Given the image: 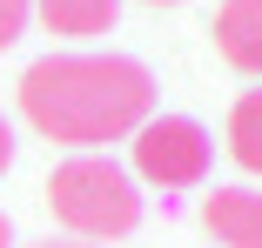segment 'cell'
Masks as SVG:
<instances>
[{
	"label": "cell",
	"mask_w": 262,
	"mask_h": 248,
	"mask_svg": "<svg viewBox=\"0 0 262 248\" xmlns=\"http://www.w3.org/2000/svg\"><path fill=\"white\" fill-rule=\"evenodd\" d=\"M47 208L74 241H121L141 228V181L115 155H68L47 175Z\"/></svg>",
	"instance_id": "7a4b0ae2"
},
{
	"label": "cell",
	"mask_w": 262,
	"mask_h": 248,
	"mask_svg": "<svg viewBox=\"0 0 262 248\" xmlns=\"http://www.w3.org/2000/svg\"><path fill=\"white\" fill-rule=\"evenodd\" d=\"M215 54L235 74H262V0H222L215 7Z\"/></svg>",
	"instance_id": "5b68a950"
},
{
	"label": "cell",
	"mask_w": 262,
	"mask_h": 248,
	"mask_svg": "<svg viewBox=\"0 0 262 248\" xmlns=\"http://www.w3.org/2000/svg\"><path fill=\"white\" fill-rule=\"evenodd\" d=\"M229 155H235L242 175L262 181V87H249L242 101L229 108Z\"/></svg>",
	"instance_id": "52a82bcc"
},
{
	"label": "cell",
	"mask_w": 262,
	"mask_h": 248,
	"mask_svg": "<svg viewBox=\"0 0 262 248\" xmlns=\"http://www.w3.org/2000/svg\"><path fill=\"white\" fill-rule=\"evenodd\" d=\"M34 248H101V241H74V235H47V241H34Z\"/></svg>",
	"instance_id": "30bf717a"
},
{
	"label": "cell",
	"mask_w": 262,
	"mask_h": 248,
	"mask_svg": "<svg viewBox=\"0 0 262 248\" xmlns=\"http://www.w3.org/2000/svg\"><path fill=\"white\" fill-rule=\"evenodd\" d=\"M128 155H135V181L148 188H202L208 181V161H215V141L195 114H148L135 134H128Z\"/></svg>",
	"instance_id": "3957f363"
},
{
	"label": "cell",
	"mask_w": 262,
	"mask_h": 248,
	"mask_svg": "<svg viewBox=\"0 0 262 248\" xmlns=\"http://www.w3.org/2000/svg\"><path fill=\"white\" fill-rule=\"evenodd\" d=\"M20 114L40 141L101 155L155 114V74L135 54H40L20 74Z\"/></svg>",
	"instance_id": "6da1fadb"
},
{
	"label": "cell",
	"mask_w": 262,
	"mask_h": 248,
	"mask_svg": "<svg viewBox=\"0 0 262 248\" xmlns=\"http://www.w3.org/2000/svg\"><path fill=\"white\" fill-rule=\"evenodd\" d=\"M148 7H175V0H148Z\"/></svg>",
	"instance_id": "7c38bea8"
},
{
	"label": "cell",
	"mask_w": 262,
	"mask_h": 248,
	"mask_svg": "<svg viewBox=\"0 0 262 248\" xmlns=\"http://www.w3.org/2000/svg\"><path fill=\"white\" fill-rule=\"evenodd\" d=\"M34 14H40L47 34H61V40H94V34L115 27L121 0H34Z\"/></svg>",
	"instance_id": "8992f818"
},
{
	"label": "cell",
	"mask_w": 262,
	"mask_h": 248,
	"mask_svg": "<svg viewBox=\"0 0 262 248\" xmlns=\"http://www.w3.org/2000/svg\"><path fill=\"white\" fill-rule=\"evenodd\" d=\"M7 161H14V128H7V114H0V175H7Z\"/></svg>",
	"instance_id": "9c48e42d"
},
{
	"label": "cell",
	"mask_w": 262,
	"mask_h": 248,
	"mask_svg": "<svg viewBox=\"0 0 262 248\" xmlns=\"http://www.w3.org/2000/svg\"><path fill=\"white\" fill-rule=\"evenodd\" d=\"M202 228L222 248H262V188H215V194H202Z\"/></svg>",
	"instance_id": "277c9868"
},
{
	"label": "cell",
	"mask_w": 262,
	"mask_h": 248,
	"mask_svg": "<svg viewBox=\"0 0 262 248\" xmlns=\"http://www.w3.org/2000/svg\"><path fill=\"white\" fill-rule=\"evenodd\" d=\"M0 248H14V228H7V215H0Z\"/></svg>",
	"instance_id": "8fae6325"
},
{
	"label": "cell",
	"mask_w": 262,
	"mask_h": 248,
	"mask_svg": "<svg viewBox=\"0 0 262 248\" xmlns=\"http://www.w3.org/2000/svg\"><path fill=\"white\" fill-rule=\"evenodd\" d=\"M27 20H34V0H0V54L27 34Z\"/></svg>",
	"instance_id": "ba28073f"
}]
</instances>
